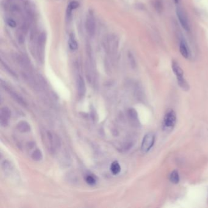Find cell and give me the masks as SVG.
Masks as SVG:
<instances>
[{
  "label": "cell",
  "instance_id": "1",
  "mask_svg": "<svg viewBox=\"0 0 208 208\" xmlns=\"http://www.w3.org/2000/svg\"><path fill=\"white\" fill-rule=\"evenodd\" d=\"M172 68L174 74L176 77L177 82L179 87L182 90L188 91L190 89V86L184 77V72L180 65L176 61L173 60L172 63Z\"/></svg>",
  "mask_w": 208,
  "mask_h": 208
},
{
  "label": "cell",
  "instance_id": "2",
  "mask_svg": "<svg viewBox=\"0 0 208 208\" xmlns=\"http://www.w3.org/2000/svg\"><path fill=\"white\" fill-rule=\"evenodd\" d=\"M103 46L105 51L108 54L111 56L115 54L118 46V40L117 37L114 35L107 36L104 39Z\"/></svg>",
  "mask_w": 208,
  "mask_h": 208
},
{
  "label": "cell",
  "instance_id": "3",
  "mask_svg": "<svg viewBox=\"0 0 208 208\" xmlns=\"http://www.w3.org/2000/svg\"><path fill=\"white\" fill-rule=\"evenodd\" d=\"M155 142V135L153 132L147 133L144 137L142 144L141 151L144 153H148L153 147Z\"/></svg>",
  "mask_w": 208,
  "mask_h": 208
},
{
  "label": "cell",
  "instance_id": "4",
  "mask_svg": "<svg viewBox=\"0 0 208 208\" xmlns=\"http://www.w3.org/2000/svg\"><path fill=\"white\" fill-rule=\"evenodd\" d=\"M176 122V114L173 110L169 109L165 114L163 121L164 129H172L174 128Z\"/></svg>",
  "mask_w": 208,
  "mask_h": 208
},
{
  "label": "cell",
  "instance_id": "5",
  "mask_svg": "<svg viewBox=\"0 0 208 208\" xmlns=\"http://www.w3.org/2000/svg\"><path fill=\"white\" fill-rule=\"evenodd\" d=\"M86 28L89 36L90 37L94 36L96 29V23L94 14L91 12H89L87 14L86 22Z\"/></svg>",
  "mask_w": 208,
  "mask_h": 208
},
{
  "label": "cell",
  "instance_id": "6",
  "mask_svg": "<svg viewBox=\"0 0 208 208\" xmlns=\"http://www.w3.org/2000/svg\"><path fill=\"white\" fill-rule=\"evenodd\" d=\"M176 15L182 28L186 31H189L190 25L184 11L181 8H178L176 9Z\"/></svg>",
  "mask_w": 208,
  "mask_h": 208
},
{
  "label": "cell",
  "instance_id": "7",
  "mask_svg": "<svg viewBox=\"0 0 208 208\" xmlns=\"http://www.w3.org/2000/svg\"><path fill=\"white\" fill-rule=\"evenodd\" d=\"M11 112L10 109L7 107H3L0 110V124L5 127L8 123L11 118Z\"/></svg>",
  "mask_w": 208,
  "mask_h": 208
},
{
  "label": "cell",
  "instance_id": "8",
  "mask_svg": "<svg viewBox=\"0 0 208 208\" xmlns=\"http://www.w3.org/2000/svg\"><path fill=\"white\" fill-rule=\"evenodd\" d=\"M2 87L6 89L7 90V92L9 94V95H11V97H12V98L15 101H16L17 103H19V104H20L21 106H26V103L25 101V100L20 95H19L17 93H16L15 92H14L12 91V90H11L7 86L6 84H3L2 83Z\"/></svg>",
  "mask_w": 208,
  "mask_h": 208
},
{
  "label": "cell",
  "instance_id": "9",
  "mask_svg": "<svg viewBox=\"0 0 208 208\" xmlns=\"http://www.w3.org/2000/svg\"><path fill=\"white\" fill-rule=\"evenodd\" d=\"M77 92H78V95L80 97H83L84 96L86 91V87L84 80L81 75H78L77 78Z\"/></svg>",
  "mask_w": 208,
  "mask_h": 208
},
{
  "label": "cell",
  "instance_id": "10",
  "mask_svg": "<svg viewBox=\"0 0 208 208\" xmlns=\"http://www.w3.org/2000/svg\"><path fill=\"white\" fill-rule=\"evenodd\" d=\"M128 115L129 120L134 125L139 124V120L138 118V114L134 109L131 108L128 111Z\"/></svg>",
  "mask_w": 208,
  "mask_h": 208
},
{
  "label": "cell",
  "instance_id": "11",
  "mask_svg": "<svg viewBox=\"0 0 208 208\" xmlns=\"http://www.w3.org/2000/svg\"><path fill=\"white\" fill-rule=\"evenodd\" d=\"M179 51L181 56L187 59L190 56V51L186 42L184 40H181L179 44Z\"/></svg>",
  "mask_w": 208,
  "mask_h": 208
},
{
  "label": "cell",
  "instance_id": "12",
  "mask_svg": "<svg viewBox=\"0 0 208 208\" xmlns=\"http://www.w3.org/2000/svg\"><path fill=\"white\" fill-rule=\"evenodd\" d=\"M17 129L22 133H26L31 131V126L28 122L25 121H21L17 124Z\"/></svg>",
  "mask_w": 208,
  "mask_h": 208
},
{
  "label": "cell",
  "instance_id": "13",
  "mask_svg": "<svg viewBox=\"0 0 208 208\" xmlns=\"http://www.w3.org/2000/svg\"><path fill=\"white\" fill-rule=\"evenodd\" d=\"M110 170L111 173L114 175H118L120 171H121V167L120 165L119 164L118 161H114L110 167Z\"/></svg>",
  "mask_w": 208,
  "mask_h": 208
},
{
  "label": "cell",
  "instance_id": "14",
  "mask_svg": "<svg viewBox=\"0 0 208 208\" xmlns=\"http://www.w3.org/2000/svg\"><path fill=\"white\" fill-rule=\"evenodd\" d=\"M2 169L6 173H11L13 171V165L8 160L4 161L2 163Z\"/></svg>",
  "mask_w": 208,
  "mask_h": 208
},
{
  "label": "cell",
  "instance_id": "15",
  "mask_svg": "<svg viewBox=\"0 0 208 208\" xmlns=\"http://www.w3.org/2000/svg\"><path fill=\"white\" fill-rule=\"evenodd\" d=\"M68 45H69V47H70V48L72 50H75L78 48V43L73 34H70V37H69Z\"/></svg>",
  "mask_w": 208,
  "mask_h": 208
},
{
  "label": "cell",
  "instance_id": "16",
  "mask_svg": "<svg viewBox=\"0 0 208 208\" xmlns=\"http://www.w3.org/2000/svg\"><path fill=\"white\" fill-rule=\"evenodd\" d=\"M170 181L173 184H178L179 182V173L176 170H173L170 175Z\"/></svg>",
  "mask_w": 208,
  "mask_h": 208
},
{
  "label": "cell",
  "instance_id": "17",
  "mask_svg": "<svg viewBox=\"0 0 208 208\" xmlns=\"http://www.w3.org/2000/svg\"><path fill=\"white\" fill-rule=\"evenodd\" d=\"M31 158L35 161H41L43 159V155L42 152L39 149L35 150L31 155Z\"/></svg>",
  "mask_w": 208,
  "mask_h": 208
},
{
  "label": "cell",
  "instance_id": "18",
  "mask_svg": "<svg viewBox=\"0 0 208 208\" xmlns=\"http://www.w3.org/2000/svg\"><path fill=\"white\" fill-rule=\"evenodd\" d=\"M78 6H79V4L76 2H72L70 4H69V5L68 6L67 11H66V16L68 18L71 16L72 11L73 9H75L76 8H77L78 7Z\"/></svg>",
  "mask_w": 208,
  "mask_h": 208
},
{
  "label": "cell",
  "instance_id": "19",
  "mask_svg": "<svg viewBox=\"0 0 208 208\" xmlns=\"http://www.w3.org/2000/svg\"><path fill=\"white\" fill-rule=\"evenodd\" d=\"M153 5L155 9L158 12H161L162 10L163 5L162 0H154L153 1Z\"/></svg>",
  "mask_w": 208,
  "mask_h": 208
},
{
  "label": "cell",
  "instance_id": "20",
  "mask_svg": "<svg viewBox=\"0 0 208 208\" xmlns=\"http://www.w3.org/2000/svg\"><path fill=\"white\" fill-rule=\"evenodd\" d=\"M85 181H86L87 184H88L89 185H90V186H93V185L95 184V183H96L95 178L94 176H92V175H87L85 177Z\"/></svg>",
  "mask_w": 208,
  "mask_h": 208
},
{
  "label": "cell",
  "instance_id": "21",
  "mask_svg": "<svg viewBox=\"0 0 208 208\" xmlns=\"http://www.w3.org/2000/svg\"><path fill=\"white\" fill-rule=\"evenodd\" d=\"M128 59H129L130 64L132 66V67H135V59H134V57L133 55L131 53H128Z\"/></svg>",
  "mask_w": 208,
  "mask_h": 208
},
{
  "label": "cell",
  "instance_id": "22",
  "mask_svg": "<svg viewBox=\"0 0 208 208\" xmlns=\"http://www.w3.org/2000/svg\"><path fill=\"white\" fill-rule=\"evenodd\" d=\"M6 22L8 23V25L12 27V28H15L16 26H17V23L15 21H14L13 19H7L6 20Z\"/></svg>",
  "mask_w": 208,
  "mask_h": 208
},
{
  "label": "cell",
  "instance_id": "23",
  "mask_svg": "<svg viewBox=\"0 0 208 208\" xmlns=\"http://www.w3.org/2000/svg\"><path fill=\"white\" fill-rule=\"evenodd\" d=\"M2 64H3V65L4 66V68H5V70H6L7 71H8V72H9V73L11 75H12V77H17V75H15V73L12 71V70H11V69H9V67L8 66H6V65H5L4 63H3V62H2Z\"/></svg>",
  "mask_w": 208,
  "mask_h": 208
},
{
  "label": "cell",
  "instance_id": "24",
  "mask_svg": "<svg viewBox=\"0 0 208 208\" xmlns=\"http://www.w3.org/2000/svg\"><path fill=\"white\" fill-rule=\"evenodd\" d=\"M174 2H175V4H178L179 3V0H174Z\"/></svg>",
  "mask_w": 208,
  "mask_h": 208
}]
</instances>
